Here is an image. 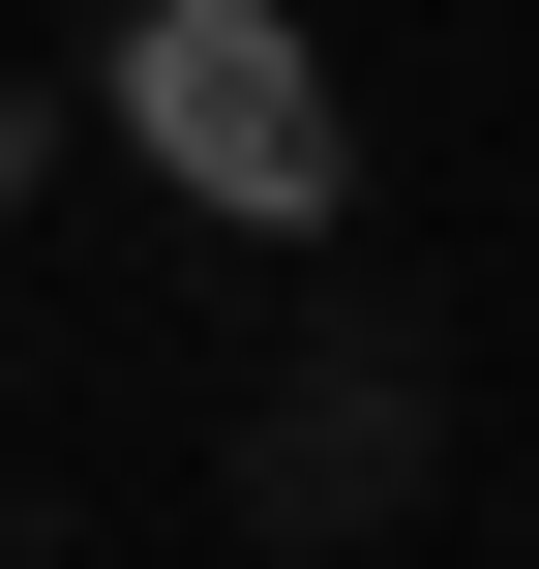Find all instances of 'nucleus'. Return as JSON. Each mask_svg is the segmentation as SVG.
<instances>
[{"instance_id": "1", "label": "nucleus", "mask_w": 539, "mask_h": 569, "mask_svg": "<svg viewBox=\"0 0 539 569\" xmlns=\"http://www.w3.org/2000/svg\"><path fill=\"white\" fill-rule=\"evenodd\" d=\"M210 510H240L270 569H330V540H420V510H450V330H420L390 270H330V300H300V360L240 390Z\"/></svg>"}, {"instance_id": "2", "label": "nucleus", "mask_w": 539, "mask_h": 569, "mask_svg": "<svg viewBox=\"0 0 539 569\" xmlns=\"http://www.w3.org/2000/svg\"><path fill=\"white\" fill-rule=\"evenodd\" d=\"M120 90H150V150H180L210 210H330V90H300V30H270V0H150V60H120Z\"/></svg>"}, {"instance_id": "3", "label": "nucleus", "mask_w": 539, "mask_h": 569, "mask_svg": "<svg viewBox=\"0 0 539 569\" xmlns=\"http://www.w3.org/2000/svg\"><path fill=\"white\" fill-rule=\"evenodd\" d=\"M30 120H60V90H0V180H30Z\"/></svg>"}, {"instance_id": "4", "label": "nucleus", "mask_w": 539, "mask_h": 569, "mask_svg": "<svg viewBox=\"0 0 539 569\" xmlns=\"http://www.w3.org/2000/svg\"><path fill=\"white\" fill-rule=\"evenodd\" d=\"M0 540H60V510H30V480H0Z\"/></svg>"}]
</instances>
